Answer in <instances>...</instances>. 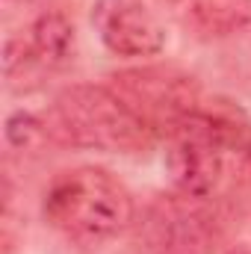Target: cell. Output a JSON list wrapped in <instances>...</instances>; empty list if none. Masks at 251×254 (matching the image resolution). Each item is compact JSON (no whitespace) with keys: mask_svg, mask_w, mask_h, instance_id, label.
Masks as SVG:
<instances>
[{"mask_svg":"<svg viewBox=\"0 0 251 254\" xmlns=\"http://www.w3.org/2000/svg\"><path fill=\"white\" fill-rule=\"evenodd\" d=\"M251 157V125L234 110L198 107L169 130L166 166L184 198L204 201L222 187L228 166Z\"/></svg>","mask_w":251,"mask_h":254,"instance_id":"obj_1","label":"cell"},{"mask_svg":"<svg viewBox=\"0 0 251 254\" xmlns=\"http://www.w3.org/2000/svg\"><path fill=\"white\" fill-rule=\"evenodd\" d=\"M92 27L116 57H157L166 27L145 0H95Z\"/></svg>","mask_w":251,"mask_h":254,"instance_id":"obj_5","label":"cell"},{"mask_svg":"<svg viewBox=\"0 0 251 254\" xmlns=\"http://www.w3.org/2000/svg\"><path fill=\"white\" fill-rule=\"evenodd\" d=\"M54 122L57 127L51 130L63 139L98 151L136 154L154 139V130L107 86H71L60 92Z\"/></svg>","mask_w":251,"mask_h":254,"instance_id":"obj_3","label":"cell"},{"mask_svg":"<svg viewBox=\"0 0 251 254\" xmlns=\"http://www.w3.org/2000/svg\"><path fill=\"white\" fill-rule=\"evenodd\" d=\"M39 0H3V6L6 9H30V6H36Z\"/></svg>","mask_w":251,"mask_h":254,"instance_id":"obj_9","label":"cell"},{"mask_svg":"<svg viewBox=\"0 0 251 254\" xmlns=\"http://www.w3.org/2000/svg\"><path fill=\"white\" fill-rule=\"evenodd\" d=\"M228 254H251V249H249V246H237L234 252H228Z\"/></svg>","mask_w":251,"mask_h":254,"instance_id":"obj_10","label":"cell"},{"mask_svg":"<svg viewBox=\"0 0 251 254\" xmlns=\"http://www.w3.org/2000/svg\"><path fill=\"white\" fill-rule=\"evenodd\" d=\"M42 213L63 237L83 246H101L133 222V195L110 172L80 166L54 178Z\"/></svg>","mask_w":251,"mask_h":254,"instance_id":"obj_2","label":"cell"},{"mask_svg":"<svg viewBox=\"0 0 251 254\" xmlns=\"http://www.w3.org/2000/svg\"><path fill=\"white\" fill-rule=\"evenodd\" d=\"M163 222H166V225L172 228V234H178V225H175V222H178V216H175V210H169V213L163 216ZM154 246H157V249H163V252H169V254L178 252V240H166V231L154 237ZM181 249L187 252V246H184V243H181Z\"/></svg>","mask_w":251,"mask_h":254,"instance_id":"obj_8","label":"cell"},{"mask_svg":"<svg viewBox=\"0 0 251 254\" xmlns=\"http://www.w3.org/2000/svg\"><path fill=\"white\" fill-rule=\"evenodd\" d=\"M48 133H51V127L45 122H39L33 113H15L6 122V139L15 148H36Z\"/></svg>","mask_w":251,"mask_h":254,"instance_id":"obj_7","label":"cell"},{"mask_svg":"<svg viewBox=\"0 0 251 254\" xmlns=\"http://www.w3.org/2000/svg\"><path fill=\"white\" fill-rule=\"evenodd\" d=\"M251 18V0H192L189 21L204 36H231Z\"/></svg>","mask_w":251,"mask_h":254,"instance_id":"obj_6","label":"cell"},{"mask_svg":"<svg viewBox=\"0 0 251 254\" xmlns=\"http://www.w3.org/2000/svg\"><path fill=\"white\" fill-rule=\"evenodd\" d=\"M113 92L154 133L175 130L187 116H192L201 107V95H198L195 80L178 68L148 65V68L113 74Z\"/></svg>","mask_w":251,"mask_h":254,"instance_id":"obj_4","label":"cell"}]
</instances>
